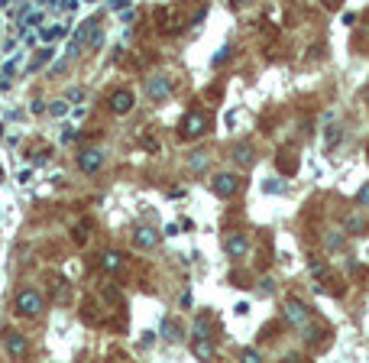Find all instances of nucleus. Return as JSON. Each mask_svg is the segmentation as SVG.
I'll return each mask as SVG.
<instances>
[{
    "label": "nucleus",
    "instance_id": "nucleus-1",
    "mask_svg": "<svg viewBox=\"0 0 369 363\" xmlns=\"http://www.w3.org/2000/svg\"><path fill=\"white\" fill-rule=\"evenodd\" d=\"M16 311L26 318L39 315V311H42V295H39L36 289H23V292L16 295Z\"/></svg>",
    "mask_w": 369,
    "mask_h": 363
},
{
    "label": "nucleus",
    "instance_id": "nucleus-2",
    "mask_svg": "<svg viewBox=\"0 0 369 363\" xmlns=\"http://www.w3.org/2000/svg\"><path fill=\"white\" fill-rule=\"evenodd\" d=\"M240 185H243V182H240L233 172H221V175H214V192L221 195V198H233V195L240 192Z\"/></svg>",
    "mask_w": 369,
    "mask_h": 363
},
{
    "label": "nucleus",
    "instance_id": "nucleus-3",
    "mask_svg": "<svg viewBox=\"0 0 369 363\" xmlns=\"http://www.w3.org/2000/svg\"><path fill=\"white\" fill-rule=\"evenodd\" d=\"M169 91H172V85H169V78H165V75H153L146 81V94L153 100H165V98H169Z\"/></svg>",
    "mask_w": 369,
    "mask_h": 363
},
{
    "label": "nucleus",
    "instance_id": "nucleus-4",
    "mask_svg": "<svg viewBox=\"0 0 369 363\" xmlns=\"http://www.w3.org/2000/svg\"><path fill=\"white\" fill-rule=\"evenodd\" d=\"M182 127H184L182 137H201V133L208 130V117H204V114H188Z\"/></svg>",
    "mask_w": 369,
    "mask_h": 363
},
{
    "label": "nucleus",
    "instance_id": "nucleus-5",
    "mask_svg": "<svg viewBox=\"0 0 369 363\" xmlns=\"http://www.w3.org/2000/svg\"><path fill=\"white\" fill-rule=\"evenodd\" d=\"M156 243H159V234H156L153 227H139V231L133 234V247H139V250H153Z\"/></svg>",
    "mask_w": 369,
    "mask_h": 363
},
{
    "label": "nucleus",
    "instance_id": "nucleus-6",
    "mask_svg": "<svg viewBox=\"0 0 369 363\" xmlns=\"http://www.w3.org/2000/svg\"><path fill=\"white\" fill-rule=\"evenodd\" d=\"M78 166H81V172H98L104 166V156H100V149H85L81 159H78Z\"/></svg>",
    "mask_w": 369,
    "mask_h": 363
},
{
    "label": "nucleus",
    "instance_id": "nucleus-7",
    "mask_svg": "<svg viewBox=\"0 0 369 363\" xmlns=\"http://www.w3.org/2000/svg\"><path fill=\"white\" fill-rule=\"evenodd\" d=\"M285 318H288L292 325H305L308 321V305L305 301H288V305H285Z\"/></svg>",
    "mask_w": 369,
    "mask_h": 363
},
{
    "label": "nucleus",
    "instance_id": "nucleus-8",
    "mask_svg": "<svg viewBox=\"0 0 369 363\" xmlns=\"http://www.w3.org/2000/svg\"><path fill=\"white\" fill-rule=\"evenodd\" d=\"M130 108H133V94L130 91H114V94H110V110H117V114H127Z\"/></svg>",
    "mask_w": 369,
    "mask_h": 363
},
{
    "label": "nucleus",
    "instance_id": "nucleus-9",
    "mask_svg": "<svg viewBox=\"0 0 369 363\" xmlns=\"http://www.w3.org/2000/svg\"><path fill=\"white\" fill-rule=\"evenodd\" d=\"M223 247H227V253H230L233 260H240V256L250 250V240H246V234H237V237H230L227 243H223Z\"/></svg>",
    "mask_w": 369,
    "mask_h": 363
},
{
    "label": "nucleus",
    "instance_id": "nucleus-10",
    "mask_svg": "<svg viewBox=\"0 0 369 363\" xmlns=\"http://www.w3.org/2000/svg\"><path fill=\"white\" fill-rule=\"evenodd\" d=\"M233 159H237L240 166H250V163H253V146H250V143H240V146H233Z\"/></svg>",
    "mask_w": 369,
    "mask_h": 363
},
{
    "label": "nucleus",
    "instance_id": "nucleus-11",
    "mask_svg": "<svg viewBox=\"0 0 369 363\" xmlns=\"http://www.w3.org/2000/svg\"><path fill=\"white\" fill-rule=\"evenodd\" d=\"M7 350H10V354H13V357H26V340L13 331V334H10V338H7Z\"/></svg>",
    "mask_w": 369,
    "mask_h": 363
},
{
    "label": "nucleus",
    "instance_id": "nucleus-12",
    "mask_svg": "<svg viewBox=\"0 0 369 363\" xmlns=\"http://www.w3.org/2000/svg\"><path fill=\"white\" fill-rule=\"evenodd\" d=\"M120 253H104V266H107V270H120Z\"/></svg>",
    "mask_w": 369,
    "mask_h": 363
},
{
    "label": "nucleus",
    "instance_id": "nucleus-13",
    "mask_svg": "<svg viewBox=\"0 0 369 363\" xmlns=\"http://www.w3.org/2000/svg\"><path fill=\"white\" fill-rule=\"evenodd\" d=\"M165 340H178V325L175 321H165Z\"/></svg>",
    "mask_w": 369,
    "mask_h": 363
},
{
    "label": "nucleus",
    "instance_id": "nucleus-14",
    "mask_svg": "<svg viewBox=\"0 0 369 363\" xmlns=\"http://www.w3.org/2000/svg\"><path fill=\"white\" fill-rule=\"evenodd\" d=\"M204 166H208V156H204V153H198V156H192V169H204Z\"/></svg>",
    "mask_w": 369,
    "mask_h": 363
},
{
    "label": "nucleus",
    "instance_id": "nucleus-15",
    "mask_svg": "<svg viewBox=\"0 0 369 363\" xmlns=\"http://www.w3.org/2000/svg\"><path fill=\"white\" fill-rule=\"evenodd\" d=\"M360 204H366V208H369V185H363V192H360Z\"/></svg>",
    "mask_w": 369,
    "mask_h": 363
},
{
    "label": "nucleus",
    "instance_id": "nucleus-16",
    "mask_svg": "<svg viewBox=\"0 0 369 363\" xmlns=\"http://www.w3.org/2000/svg\"><path fill=\"white\" fill-rule=\"evenodd\" d=\"M321 4H324V7H331V10H334V7H340V0H321Z\"/></svg>",
    "mask_w": 369,
    "mask_h": 363
},
{
    "label": "nucleus",
    "instance_id": "nucleus-17",
    "mask_svg": "<svg viewBox=\"0 0 369 363\" xmlns=\"http://www.w3.org/2000/svg\"><path fill=\"white\" fill-rule=\"evenodd\" d=\"M240 4H250V0H240Z\"/></svg>",
    "mask_w": 369,
    "mask_h": 363
}]
</instances>
